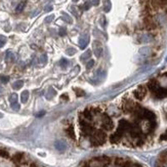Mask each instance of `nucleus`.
I'll return each mask as SVG.
<instances>
[{"label": "nucleus", "mask_w": 167, "mask_h": 167, "mask_svg": "<svg viewBox=\"0 0 167 167\" xmlns=\"http://www.w3.org/2000/svg\"><path fill=\"white\" fill-rule=\"evenodd\" d=\"M106 139H107V134L103 130H101V129L94 130L93 133L90 135V142L94 147L104 145L106 142Z\"/></svg>", "instance_id": "obj_1"}, {"label": "nucleus", "mask_w": 167, "mask_h": 167, "mask_svg": "<svg viewBox=\"0 0 167 167\" xmlns=\"http://www.w3.org/2000/svg\"><path fill=\"white\" fill-rule=\"evenodd\" d=\"M102 127H103L105 130H112L114 128V123L112 121V119L110 118V116L108 114H103V117H102Z\"/></svg>", "instance_id": "obj_2"}, {"label": "nucleus", "mask_w": 167, "mask_h": 167, "mask_svg": "<svg viewBox=\"0 0 167 167\" xmlns=\"http://www.w3.org/2000/svg\"><path fill=\"white\" fill-rule=\"evenodd\" d=\"M133 94H134V97L136 98V100H138V101L144 100L146 94H147V88L145 86H138L134 90Z\"/></svg>", "instance_id": "obj_3"}, {"label": "nucleus", "mask_w": 167, "mask_h": 167, "mask_svg": "<svg viewBox=\"0 0 167 167\" xmlns=\"http://www.w3.org/2000/svg\"><path fill=\"white\" fill-rule=\"evenodd\" d=\"M154 94H155V97H156L157 98L166 97H167V87H163V86H161V85H160L158 89H157L155 93H154Z\"/></svg>", "instance_id": "obj_4"}, {"label": "nucleus", "mask_w": 167, "mask_h": 167, "mask_svg": "<svg viewBox=\"0 0 167 167\" xmlns=\"http://www.w3.org/2000/svg\"><path fill=\"white\" fill-rule=\"evenodd\" d=\"M93 52L97 57H100L103 53V46L100 41H94L93 42Z\"/></svg>", "instance_id": "obj_5"}, {"label": "nucleus", "mask_w": 167, "mask_h": 167, "mask_svg": "<svg viewBox=\"0 0 167 167\" xmlns=\"http://www.w3.org/2000/svg\"><path fill=\"white\" fill-rule=\"evenodd\" d=\"M88 42H89V36L88 35H82L79 38V46L81 49H84L87 46Z\"/></svg>", "instance_id": "obj_6"}, {"label": "nucleus", "mask_w": 167, "mask_h": 167, "mask_svg": "<svg viewBox=\"0 0 167 167\" xmlns=\"http://www.w3.org/2000/svg\"><path fill=\"white\" fill-rule=\"evenodd\" d=\"M121 138H122V135L119 134L118 132H115V133H113L110 136V142L112 144H117V142L121 141Z\"/></svg>", "instance_id": "obj_7"}, {"label": "nucleus", "mask_w": 167, "mask_h": 167, "mask_svg": "<svg viewBox=\"0 0 167 167\" xmlns=\"http://www.w3.org/2000/svg\"><path fill=\"white\" fill-rule=\"evenodd\" d=\"M15 59H16L15 53L11 52V50H8V52H6V54H5V61L7 63H12L13 61H15Z\"/></svg>", "instance_id": "obj_8"}, {"label": "nucleus", "mask_w": 167, "mask_h": 167, "mask_svg": "<svg viewBox=\"0 0 167 167\" xmlns=\"http://www.w3.org/2000/svg\"><path fill=\"white\" fill-rule=\"evenodd\" d=\"M56 94V91L53 89V88H48V90L46 91V94H45V97L47 100H52L53 97V95Z\"/></svg>", "instance_id": "obj_9"}, {"label": "nucleus", "mask_w": 167, "mask_h": 167, "mask_svg": "<svg viewBox=\"0 0 167 167\" xmlns=\"http://www.w3.org/2000/svg\"><path fill=\"white\" fill-rule=\"evenodd\" d=\"M23 157H24V155L22 153H16V154L13 155V157H12V161L15 163H21L23 160Z\"/></svg>", "instance_id": "obj_10"}, {"label": "nucleus", "mask_w": 167, "mask_h": 167, "mask_svg": "<svg viewBox=\"0 0 167 167\" xmlns=\"http://www.w3.org/2000/svg\"><path fill=\"white\" fill-rule=\"evenodd\" d=\"M139 53L142 54V56H148L151 54V48L150 47H142V48L139 49Z\"/></svg>", "instance_id": "obj_11"}, {"label": "nucleus", "mask_w": 167, "mask_h": 167, "mask_svg": "<svg viewBox=\"0 0 167 167\" xmlns=\"http://www.w3.org/2000/svg\"><path fill=\"white\" fill-rule=\"evenodd\" d=\"M28 98H29V91L28 90H25L23 91L22 94H21V101L23 104H25L28 102Z\"/></svg>", "instance_id": "obj_12"}, {"label": "nucleus", "mask_w": 167, "mask_h": 167, "mask_svg": "<svg viewBox=\"0 0 167 167\" xmlns=\"http://www.w3.org/2000/svg\"><path fill=\"white\" fill-rule=\"evenodd\" d=\"M90 56H91V50L88 49L87 52H85L82 56H80V60L83 61V62H85V61H87V59H89Z\"/></svg>", "instance_id": "obj_13"}, {"label": "nucleus", "mask_w": 167, "mask_h": 167, "mask_svg": "<svg viewBox=\"0 0 167 167\" xmlns=\"http://www.w3.org/2000/svg\"><path fill=\"white\" fill-rule=\"evenodd\" d=\"M67 133H68V135H69L71 138H73V139L76 138V135H75L74 128L72 127V126H70V127L67 129Z\"/></svg>", "instance_id": "obj_14"}, {"label": "nucleus", "mask_w": 167, "mask_h": 167, "mask_svg": "<svg viewBox=\"0 0 167 167\" xmlns=\"http://www.w3.org/2000/svg\"><path fill=\"white\" fill-rule=\"evenodd\" d=\"M23 85H24L23 81L22 80H18V81H16V82L12 84V87L15 88V89H20L21 87H23Z\"/></svg>", "instance_id": "obj_15"}, {"label": "nucleus", "mask_w": 167, "mask_h": 167, "mask_svg": "<svg viewBox=\"0 0 167 167\" xmlns=\"http://www.w3.org/2000/svg\"><path fill=\"white\" fill-rule=\"evenodd\" d=\"M153 40V37L151 35H144L142 37V39H141V42H150V41H152Z\"/></svg>", "instance_id": "obj_16"}, {"label": "nucleus", "mask_w": 167, "mask_h": 167, "mask_svg": "<svg viewBox=\"0 0 167 167\" xmlns=\"http://www.w3.org/2000/svg\"><path fill=\"white\" fill-rule=\"evenodd\" d=\"M62 16H63V20L65 22L67 23H72V19H71V16L68 15L66 12H62Z\"/></svg>", "instance_id": "obj_17"}, {"label": "nucleus", "mask_w": 167, "mask_h": 167, "mask_svg": "<svg viewBox=\"0 0 167 167\" xmlns=\"http://www.w3.org/2000/svg\"><path fill=\"white\" fill-rule=\"evenodd\" d=\"M16 101H18V94H16V93L11 94V97H9V102H11V104L16 103Z\"/></svg>", "instance_id": "obj_18"}, {"label": "nucleus", "mask_w": 167, "mask_h": 167, "mask_svg": "<svg viewBox=\"0 0 167 167\" xmlns=\"http://www.w3.org/2000/svg\"><path fill=\"white\" fill-rule=\"evenodd\" d=\"M25 5H26V1H23V2H21L20 4L16 6V11H18V12H21L24 8H25Z\"/></svg>", "instance_id": "obj_19"}, {"label": "nucleus", "mask_w": 167, "mask_h": 167, "mask_svg": "<svg viewBox=\"0 0 167 167\" xmlns=\"http://www.w3.org/2000/svg\"><path fill=\"white\" fill-rule=\"evenodd\" d=\"M66 53L68 54V56H74V54L76 53V49L75 48H68L66 50Z\"/></svg>", "instance_id": "obj_20"}, {"label": "nucleus", "mask_w": 167, "mask_h": 167, "mask_svg": "<svg viewBox=\"0 0 167 167\" xmlns=\"http://www.w3.org/2000/svg\"><path fill=\"white\" fill-rule=\"evenodd\" d=\"M0 156L1 157H4V158H8V153L5 151V150H3V149H1L0 148Z\"/></svg>", "instance_id": "obj_21"}, {"label": "nucleus", "mask_w": 167, "mask_h": 167, "mask_svg": "<svg viewBox=\"0 0 167 167\" xmlns=\"http://www.w3.org/2000/svg\"><path fill=\"white\" fill-rule=\"evenodd\" d=\"M6 43V37L0 35V47H2Z\"/></svg>", "instance_id": "obj_22"}, {"label": "nucleus", "mask_w": 167, "mask_h": 167, "mask_svg": "<svg viewBox=\"0 0 167 167\" xmlns=\"http://www.w3.org/2000/svg\"><path fill=\"white\" fill-rule=\"evenodd\" d=\"M0 79H1V82H2V83H7L8 80H9V77L2 75V76H0Z\"/></svg>", "instance_id": "obj_23"}, {"label": "nucleus", "mask_w": 167, "mask_h": 167, "mask_svg": "<svg viewBox=\"0 0 167 167\" xmlns=\"http://www.w3.org/2000/svg\"><path fill=\"white\" fill-rule=\"evenodd\" d=\"M61 66H62L63 69H66V68L68 67V61L63 59L62 61H61Z\"/></svg>", "instance_id": "obj_24"}, {"label": "nucleus", "mask_w": 167, "mask_h": 167, "mask_svg": "<svg viewBox=\"0 0 167 167\" xmlns=\"http://www.w3.org/2000/svg\"><path fill=\"white\" fill-rule=\"evenodd\" d=\"M93 65H94V61H93V60L88 61L87 65H86V68H87V69H91V68L93 67Z\"/></svg>", "instance_id": "obj_25"}, {"label": "nucleus", "mask_w": 167, "mask_h": 167, "mask_svg": "<svg viewBox=\"0 0 167 167\" xmlns=\"http://www.w3.org/2000/svg\"><path fill=\"white\" fill-rule=\"evenodd\" d=\"M59 34H60V36H65L67 34V30H66V28H61L60 29V31H59Z\"/></svg>", "instance_id": "obj_26"}, {"label": "nucleus", "mask_w": 167, "mask_h": 167, "mask_svg": "<svg viewBox=\"0 0 167 167\" xmlns=\"http://www.w3.org/2000/svg\"><path fill=\"white\" fill-rule=\"evenodd\" d=\"M75 91H76V93L78 94V97H83V95H85V93L81 89H75Z\"/></svg>", "instance_id": "obj_27"}, {"label": "nucleus", "mask_w": 167, "mask_h": 167, "mask_svg": "<svg viewBox=\"0 0 167 167\" xmlns=\"http://www.w3.org/2000/svg\"><path fill=\"white\" fill-rule=\"evenodd\" d=\"M11 108H12L15 111H19V110H20V105H19L18 103L11 104Z\"/></svg>", "instance_id": "obj_28"}, {"label": "nucleus", "mask_w": 167, "mask_h": 167, "mask_svg": "<svg viewBox=\"0 0 167 167\" xmlns=\"http://www.w3.org/2000/svg\"><path fill=\"white\" fill-rule=\"evenodd\" d=\"M40 61H41V63L45 64V63H46V61H47V56H46V54H42L41 57H40Z\"/></svg>", "instance_id": "obj_29"}, {"label": "nucleus", "mask_w": 167, "mask_h": 167, "mask_svg": "<svg viewBox=\"0 0 167 167\" xmlns=\"http://www.w3.org/2000/svg\"><path fill=\"white\" fill-rule=\"evenodd\" d=\"M110 8H111V4H110V2L107 1V2H106L105 11H110Z\"/></svg>", "instance_id": "obj_30"}, {"label": "nucleus", "mask_w": 167, "mask_h": 167, "mask_svg": "<svg viewBox=\"0 0 167 167\" xmlns=\"http://www.w3.org/2000/svg\"><path fill=\"white\" fill-rule=\"evenodd\" d=\"M160 139L161 141H167V131H165L161 136H160Z\"/></svg>", "instance_id": "obj_31"}, {"label": "nucleus", "mask_w": 167, "mask_h": 167, "mask_svg": "<svg viewBox=\"0 0 167 167\" xmlns=\"http://www.w3.org/2000/svg\"><path fill=\"white\" fill-rule=\"evenodd\" d=\"M53 19H54V16H52H52H47V18L45 19V22H46V23H50V22L52 21Z\"/></svg>", "instance_id": "obj_32"}, {"label": "nucleus", "mask_w": 167, "mask_h": 167, "mask_svg": "<svg viewBox=\"0 0 167 167\" xmlns=\"http://www.w3.org/2000/svg\"><path fill=\"white\" fill-rule=\"evenodd\" d=\"M71 11H72V12H73V15L75 16H78V13H77V11H76V8L74 7V6H71Z\"/></svg>", "instance_id": "obj_33"}, {"label": "nucleus", "mask_w": 167, "mask_h": 167, "mask_svg": "<svg viewBox=\"0 0 167 167\" xmlns=\"http://www.w3.org/2000/svg\"><path fill=\"white\" fill-rule=\"evenodd\" d=\"M90 3L93 5H97L100 3V0H90Z\"/></svg>", "instance_id": "obj_34"}, {"label": "nucleus", "mask_w": 167, "mask_h": 167, "mask_svg": "<svg viewBox=\"0 0 167 167\" xmlns=\"http://www.w3.org/2000/svg\"><path fill=\"white\" fill-rule=\"evenodd\" d=\"M101 25L103 27H105V25H106V19L104 16H102V19H101Z\"/></svg>", "instance_id": "obj_35"}, {"label": "nucleus", "mask_w": 167, "mask_h": 167, "mask_svg": "<svg viewBox=\"0 0 167 167\" xmlns=\"http://www.w3.org/2000/svg\"><path fill=\"white\" fill-rule=\"evenodd\" d=\"M44 114H45V112H44V111H41L39 114H37V116H38V117H41V116H43Z\"/></svg>", "instance_id": "obj_36"}, {"label": "nucleus", "mask_w": 167, "mask_h": 167, "mask_svg": "<svg viewBox=\"0 0 167 167\" xmlns=\"http://www.w3.org/2000/svg\"><path fill=\"white\" fill-rule=\"evenodd\" d=\"M52 9V6H47V7H45V11H50Z\"/></svg>", "instance_id": "obj_37"}, {"label": "nucleus", "mask_w": 167, "mask_h": 167, "mask_svg": "<svg viewBox=\"0 0 167 167\" xmlns=\"http://www.w3.org/2000/svg\"><path fill=\"white\" fill-rule=\"evenodd\" d=\"M63 98H64V100H68V97H67V95H66V94H64V95H63V97H62V100H63Z\"/></svg>", "instance_id": "obj_38"}, {"label": "nucleus", "mask_w": 167, "mask_h": 167, "mask_svg": "<svg viewBox=\"0 0 167 167\" xmlns=\"http://www.w3.org/2000/svg\"><path fill=\"white\" fill-rule=\"evenodd\" d=\"M78 1V0H73V2H77Z\"/></svg>", "instance_id": "obj_39"}, {"label": "nucleus", "mask_w": 167, "mask_h": 167, "mask_svg": "<svg viewBox=\"0 0 167 167\" xmlns=\"http://www.w3.org/2000/svg\"><path fill=\"white\" fill-rule=\"evenodd\" d=\"M0 117H2V114H0Z\"/></svg>", "instance_id": "obj_40"}]
</instances>
